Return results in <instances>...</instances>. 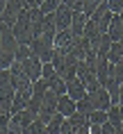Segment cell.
Returning <instances> with one entry per match:
<instances>
[{
    "label": "cell",
    "mask_w": 123,
    "mask_h": 134,
    "mask_svg": "<svg viewBox=\"0 0 123 134\" xmlns=\"http://www.w3.org/2000/svg\"><path fill=\"white\" fill-rule=\"evenodd\" d=\"M44 12L39 7H32V9H23L16 23L12 25V32H14L16 41L18 43H32L36 36H41V25H44Z\"/></svg>",
    "instance_id": "cell-1"
},
{
    "label": "cell",
    "mask_w": 123,
    "mask_h": 134,
    "mask_svg": "<svg viewBox=\"0 0 123 134\" xmlns=\"http://www.w3.org/2000/svg\"><path fill=\"white\" fill-rule=\"evenodd\" d=\"M16 48H18V41H16L12 27L0 23V68H9L14 64Z\"/></svg>",
    "instance_id": "cell-2"
},
{
    "label": "cell",
    "mask_w": 123,
    "mask_h": 134,
    "mask_svg": "<svg viewBox=\"0 0 123 134\" xmlns=\"http://www.w3.org/2000/svg\"><path fill=\"white\" fill-rule=\"evenodd\" d=\"M50 64L55 66L57 75L64 80V82L78 77V59H75L71 52H59V50H55V57H52Z\"/></svg>",
    "instance_id": "cell-3"
},
{
    "label": "cell",
    "mask_w": 123,
    "mask_h": 134,
    "mask_svg": "<svg viewBox=\"0 0 123 134\" xmlns=\"http://www.w3.org/2000/svg\"><path fill=\"white\" fill-rule=\"evenodd\" d=\"M78 77L82 80V84L87 86V93L100 89V82H98L96 68H94V66H89L87 62H78Z\"/></svg>",
    "instance_id": "cell-4"
},
{
    "label": "cell",
    "mask_w": 123,
    "mask_h": 134,
    "mask_svg": "<svg viewBox=\"0 0 123 134\" xmlns=\"http://www.w3.org/2000/svg\"><path fill=\"white\" fill-rule=\"evenodd\" d=\"M9 77H12V86H14L16 91H18V89L32 86V80L28 77V73L23 71V64L21 62H14L12 66H9Z\"/></svg>",
    "instance_id": "cell-5"
},
{
    "label": "cell",
    "mask_w": 123,
    "mask_h": 134,
    "mask_svg": "<svg viewBox=\"0 0 123 134\" xmlns=\"http://www.w3.org/2000/svg\"><path fill=\"white\" fill-rule=\"evenodd\" d=\"M89 100H91V105H94V109H100V111H107L109 107H112V100H109V93L105 86H100V89H96V91L87 93Z\"/></svg>",
    "instance_id": "cell-6"
},
{
    "label": "cell",
    "mask_w": 123,
    "mask_h": 134,
    "mask_svg": "<svg viewBox=\"0 0 123 134\" xmlns=\"http://www.w3.org/2000/svg\"><path fill=\"white\" fill-rule=\"evenodd\" d=\"M55 27H57V32H62V30H68L71 27V21H73V9L66 7V5H59L57 9H55Z\"/></svg>",
    "instance_id": "cell-7"
},
{
    "label": "cell",
    "mask_w": 123,
    "mask_h": 134,
    "mask_svg": "<svg viewBox=\"0 0 123 134\" xmlns=\"http://www.w3.org/2000/svg\"><path fill=\"white\" fill-rule=\"evenodd\" d=\"M23 12V5L21 0H7V7H5V12H2V16H0V23H5V25H14L16 18H18V14Z\"/></svg>",
    "instance_id": "cell-8"
},
{
    "label": "cell",
    "mask_w": 123,
    "mask_h": 134,
    "mask_svg": "<svg viewBox=\"0 0 123 134\" xmlns=\"http://www.w3.org/2000/svg\"><path fill=\"white\" fill-rule=\"evenodd\" d=\"M30 98H32V86H28V89H18V91L14 93V102H12L9 114L14 116V114L23 111V109H25V105L30 102Z\"/></svg>",
    "instance_id": "cell-9"
},
{
    "label": "cell",
    "mask_w": 123,
    "mask_h": 134,
    "mask_svg": "<svg viewBox=\"0 0 123 134\" xmlns=\"http://www.w3.org/2000/svg\"><path fill=\"white\" fill-rule=\"evenodd\" d=\"M23 64V71L28 73V77L32 80V82H36V80L41 77V66H44V62H41V59H39V57H28V59H25V62H21Z\"/></svg>",
    "instance_id": "cell-10"
},
{
    "label": "cell",
    "mask_w": 123,
    "mask_h": 134,
    "mask_svg": "<svg viewBox=\"0 0 123 134\" xmlns=\"http://www.w3.org/2000/svg\"><path fill=\"white\" fill-rule=\"evenodd\" d=\"M75 39H78V36L73 34L71 30H62V32H57V34H55V50H59V52H68Z\"/></svg>",
    "instance_id": "cell-11"
},
{
    "label": "cell",
    "mask_w": 123,
    "mask_h": 134,
    "mask_svg": "<svg viewBox=\"0 0 123 134\" xmlns=\"http://www.w3.org/2000/svg\"><path fill=\"white\" fill-rule=\"evenodd\" d=\"M66 96H71V98L78 102V100H82L84 96H87V86L82 84L80 77H73V80L66 82Z\"/></svg>",
    "instance_id": "cell-12"
},
{
    "label": "cell",
    "mask_w": 123,
    "mask_h": 134,
    "mask_svg": "<svg viewBox=\"0 0 123 134\" xmlns=\"http://www.w3.org/2000/svg\"><path fill=\"white\" fill-rule=\"evenodd\" d=\"M89 43H91V50L96 55H107L109 46H112V39H109V34H98L94 39H89Z\"/></svg>",
    "instance_id": "cell-13"
},
{
    "label": "cell",
    "mask_w": 123,
    "mask_h": 134,
    "mask_svg": "<svg viewBox=\"0 0 123 134\" xmlns=\"http://www.w3.org/2000/svg\"><path fill=\"white\" fill-rule=\"evenodd\" d=\"M57 114H62L64 118H68V116H73L75 114V100L71 98V96H59L57 100Z\"/></svg>",
    "instance_id": "cell-14"
},
{
    "label": "cell",
    "mask_w": 123,
    "mask_h": 134,
    "mask_svg": "<svg viewBox=\"0 0 123 134\" xmlns=\"http://www.w3.org/2000/svg\"><path fill=\"white\" fill-rule=\"evenodd\" d=\"M89 16L84 14V12H73V21H71V32L75 36H82V32H84V25H87Z\"/></svg>",
    "instance_id": "cell-15"
},
{
    "label": "cell",
    "mask_w": 123,
    "mask_h": 134,
    "mask_svg": "<svg viewBox=\"0 0 123 134\" xmlns=\"http://www.w3.org/2000/svg\"><path fill=\"white\" fill-rule=\"evenodd\" d=\"M107 34L112 41H121L123 39V23H121V16L114 14L112 16V23H109V27H107Z\"/></svg>",
    "instance_id": "cell-16"
},
{
    "label": "cell",
    "mask_w": 123,
    "mask_h": 134,
    "mask_svg": "<svg viewBox=\"0 0 123 134\" xmlns=\"http://www.w3.org/2000/svg\"><path fill=\"white\" fill-rule=\"evenodd\" d=\"M107 59H109V64H116L123 59V43L121 41H112V46L107 50Z\"/></svg>",
    "instance_id": "cell-17"
},
{
    "label": "cell",
    "mask_w": 123,
    "mask_h": 134,
    "mask_svg": "<svg viewBox=\"0 0 123 134\" xmlns=\"http://www.w3.org/2000/svg\"><path fill=\"white\" fill-rule=\"evenodd\" d=\"M48 82V89H50L52 93H57V96H64L66 93V82L59 75H55V77H50V80H46Z\"/></svg>",
    "instance_id": "cell-18"
},
{
    "label": "cell",
    "mask_w": 123,
    "mask_h": 134,
    "mask_svg": "<svg viewBox=\"0 0 123 134\" xmlns=\"http://www.w3.org/2000/svg\"><path fill=\"white\" fill-rule=\"evenodd\" d=\"M64 116L62 114H55L48 123H46V130H48V134H59V130H62V123H64Z\"/></svg>",
    "instance_id": "cell-19"
},
{
    "label": "cell",
    "mask_w": 123,
    "mask_h": 134,
    "mask_svg": "<svg viewBox=\"0 0 123 134\" xmlns=\"http://www.w3.org/2000/svg\"><path fill=\"white\" fill-rule=\"evenodd\" d=\"M46 91H48V82H46L44 77H39L36 82H32V96H34V98H44Z\"/></svg>",
    "instance_id": "cell-20"
},
{
    "label": "cell",
    "mask_w": 123,
    "mask_h": 134,
    "mask_svg": "<svg viewBox=\"0 0 123 134\" xmlns=\"http://www.w3.org/2000/svg\"><path fill=\"white\" fill-rule=\"evenodd\" d=\"M14 118H16V123H18V125L23 127V132H25V130H28V127L32 125V120H34V116H32V114H28L25 109H23V111L14 114Z\"/></svg>",
    "instance_id": "cell-21"
},
{
    "label": "cell",
    "mask_w": 123,
    "mask_h": 134,
    "mask_svg": "<svg viewBox=\"0 0 123 134\" xmlns=\"http://www.w3.org/2000/svg\"><path fill=\"white\" fill-rule=\"evenodd\" d=\"M75 111H78V114H84V116H89V114L94 111V105H91L89 96H84L82 100H78V102H75Z\"/></svg>",
    "instance_id": "cell-22"
},
{
    "label": "cell",
    "mask_w": 123,
    "mask_h": 134,
    "mask_svg": "<svg viewBox=\"0 0 123 134\" xmlns=\"http://www.w3.org/2000/svg\"><path fill=\"white\" fill-rule=\"evenodd\" d=\"M28 57H32V50H30L28 43H18V48L14 52V62H25Z\"/></svg>",
    "instance_id": "cell-23"
},
{
    "label": "cell",
    "mask_w": 123,
    "mask_h": 134,
    "mask_svg": "<svg viewBox=\"0 0 123 134\" xmlns=\"http://www.w3.org/2000/svg\"><path fill=\"white\" fill-rule=\"evenodd\" d=\"M23 134H48V130H46V123H44V120L34 118V120H32V125H30Z\"/></svg>",
    "instance_id": "cell-24"
},
{
    "label": "cell",
    "mask_w": 123,
    "mask_h": 134,
    "mask_svg": "<svg viewBox=\"0 0 123 134\" xmlns=\"http://www.w3.org/2000/svg\"><path fill=\"white\" fill-rule=\"evenodd\" d=\"M107 123V111H100V109H94L89 114V125H103Z\"/></svg>",
    "instance_id": "cell-25"
},
{
    "label": "cell",
    "mask_w": 123,
    "mask_h": 134,
    "mask_svg": "<svg viewBox=\"0 0 123 134\" xmlns=\"http://www.w3.org/2000/svg\"><path fill=\"white\" fill-rule=\"evenodd\" d=\"M25 111L28 114H32V116H39V111H41V98H34V96H32V98H30V102L28 105H25Z\"/></svg>",
    "instance_id": "cell-26"
},
{
    "label": "cell",
    "mask_w": 123,
    "mask_h": 134,
    "mask_svg": "<svg viewBox=\"0 0 123 134\" xmlns=\"http://www.w3.org/2000/svg\"><path fill=\"white\" fill-rule=\"evenodd\" d=\"M59 5H62V2H59V0H44V2H41V12H44V14H55V9L59 7Z\"/></svg>",
    "instance_id": "cell-27"
},
{
    "label": "cell",
    "mask_w": 123,
    "mask_h": 134,
    "mask_svg": "<svg viewBox=\"0 0 123 134\" xmlns=\"http://www.w3.org/2000/svg\"><path fill=\"white\" fill-rule=\"evenodd\" d=\"M55 75H57L55 66H52L50 62H46L44 66H41V77H44V80H50V77H55Z\"/></svg>",
    "instance_id": "cell-28"
},
{
    "label": "cell",
    "mask_w": 123,
    "mask_h": 134,
    "mask_svg": "<svg viewBox=\"0 0 123 134\" xmlns=\"http://www.w3.org/2000/svg\"><path fill=\"white\" fill-rule=\"evenodd\" d=\"M62 5H66V7H71L73 12H82V7H84V0H59Z\"/></svg>",
    "instance_id": "cell-29"
},
{
    "label": "cell",
    "mask_w": 123,
    "mask_h": 134,
    "mask_svg": "<svg viewBox=\"0 0 123 134\" xmlns=\"http://www.w3.org/2000/svg\"><path fill=\"white\" fill-rule=\"evenodd\" d=\"M105 2H107V7H109L112 14H121L123 12V0H105Z\"/></svg>",
    "instance_id": "cell-30"
},
{
    "label": "cell",
    "mask_w": 123,
    "mask_h": 134,
    "mask_svg": "<svg viewBox=\"0 0 123 134\" xmlns=\"http://www.w3.org/2000/svg\"><path fill=\"white\" fill-rule=\"evenodd\" d=\"M59 134H75V127H73L68 120H64V123H62V130H59Z\"/></svg>",
    "instance_id": "cell-31"
},
{
    "label": "cell",
    "mask_w": 123,
    "mask_h": 134,
    "mask_svg": "<svg viewBox=\"0 0 123 134\" xmlns=\"http://www.w3.org/2000/svg\"><path fill=\"white\" fill-rule=\"evenodd\" d=\"M119 105L123 107V84H121V89H119Z\"/></svg>",
    "instance_id": "cell-32"
},
{
    "label": "cell",
    "mask_w": 123,
    "mask_h": 134,
    "mask_svg": "<svg viewBox=\"0 0 123 134\" xmlns=\"http://www.w3.org/2000/svg\"><path fill=\"white\" fill-rule=\"evenodd\" d=\"M119 107H121V105H119ZM121 123H123V107H121Z\"/></svg>",
    "instance_id": "cell-33"
}]
</instances>
